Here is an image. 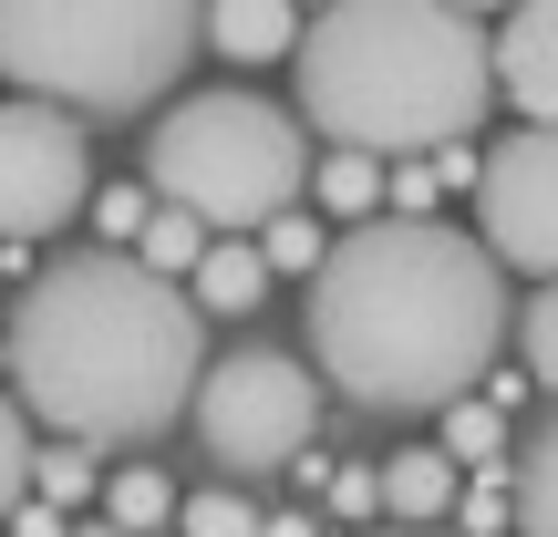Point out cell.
I'll return each mask as SVG.
<instances>
[{
    "label": "cell",
    "instance_id": "obj_1",
    "mask_svg": "<svg viewBox=\"0 0 558 537\" xmlns=\"http://www.w3.org/2000/svg\"><path fill=\"white\" fill-rule=\"evenodd\" d=\"M507 341V269L445 218H362L311 269V362L362 414H445Z\"/></svg>",
    "mask_w": 558,
    "mask_h": 537
},
{
    "label": "cell",
    "instance_id": "obj_2",
    "mask_svg": "<svg viewBox=\"0 0 558 537\" xmlns=\"http://www.w3.org/2000/svg\"><path fill=\"white\" fill-rule=\"evenodd\" d=\"M197 290L145 269L135 248L52 259L11 310V382L32 424L73 444H156L197 403Z\"/></svg>",
    "mask_w": 558,
    "mask_h": 537
},
{
    "label": "cell",
    "instance_id": "obj_3",
    "mask_svg": "<svg viewBox=\"0 0 558 537\" xmlns=\"http://www.w3.org/2000/svg\"><path fill=\"white\" fill-rule=\"evenodd\" d=\"M300 124L320 145L362 156H435L476 135L497 103V41L476 32L465 0H320L290 41Z\"/></svg>",
    "mask_w": 558,
    "mask_h": 537
},
{
    "label": "cell",
    "instance_id": "obj_4",
    "mask_svg": "<svg viewBox=\"0 0 558 537\" xmlns=\"http://www.w3.org/2000/svg\"><path fill=\"white\" fill-rule=\"evenodd\" d=\"M207 0H0V73L83 124L156 114L197 62Z\"/></svg>",
    "mask_w": 558,
    "mask_h": 537
},
{
    "label": "cell",
    "instance_id": "obj_5",
    "mask_svg": "<svg viewBox=\"0 0 558 537\" xmlns=\"http://www.w3.org/2000/svg\"><path fill=\"white\" fill-rule=\"evenodd\" d=\"M145 186L166 207H197L207 228H269L311 197V124L259 94H186L145 124Z\"/></svg>",
    "mask_w": 558,
    "mask_h": 537
},
{
    "label": "cell",
    "instance_id": "obj_6",
    "mask_svg": "<svg viewBox=\"0 0 558 537\" xmlns=\"http://www.w3.org/2000/svg\"><path fill=\"white\" fill-rule=\"evenodd\" d=\"M197 435L218 465H239V476H279L290 455H311L320 435V382L300 373L290 352H228L197 373Z\"/></svg>",
    "mask_w": 558,
    "mask_h": 537
},
{
    "label": "cell",
    "instance_id": "obj_7",
    "mask_svg": "<svg viewBox=\"0 0 558 537\" xmlns=\"http://www.w3.org/2000/svg\"><path fill=\"white\" fill-rule=\"evenodd\" d=\"M94 207V145H83V114L41 94L0 103V239H52L62 218Z\"/></svg>",
    "mask_w": 558,
    "mask_h": 537
},
{
    "label": "cell",
    "instance_id": "obj_8",
    "mask_svg": "<svg viewBox=\"0 0 558 537\" xmlns=\"http://www.w3.org/2000/svg\"><path fill=\"white\" fill-rule=\"evenodd\" d=\"M476 228L497 248V269L558 279V114L518 124L507 145H486L476 166Z\"/></svg>",
    "mask_w": 558,
    "mask_h": 537
},
{
    "label": "cell",
    "instance_id": "obj_9",
    "mask_svg": "<svg viewBox=\"0 0 558 537\" xmlns=\"http://www.w3.org/2000/svg\"><path fill=\"white\" fill-rule=\"evenodd\" d=\"M486 41H497V94L527 124H548L558 114V0H507V32Z\"/></svg>",
    "mask_w": 558,
    "mask_h": 537
},
{
    "label": "cell",
    "instance_id": "obj_10",
    "mask_svg": "<svg viewBox=\"0 0 558 537\" xmlns=\"http://www.w3.org/2000/svg\"><path fill=\"white\" fill-rule=\"evenodd\" d=\"M456 486H465V465L445 455V444H414V455L383 465V517L393 527H445L456 517Z\"/></svg>",
    "mask_w": 558,
    "mask_h": 537
},
{
    "label": "cell",
    "instance_id": "obj_11",
    "mask_svg": "<svg viewBox=\"0 0 558 537\" xmlns=\"http://www.w3.org/2000/svg\"><path fill=\"white\" fill-rule=\"evenodd\" d=\"M186 279H197V310L207 320H239V310H259V300H269V259H259V239H239V228H218Z\"/></svg>",
    "mask_w": 558,
    "mask_h": 537
},
{
    "label": "cell",
    "instance_id": "obj_12",
    "mask_svg": "<svg viewBox=\"0 0 558 537\" xmlns=\"http://www.w3.org/2000/svg\"><path fill=\"white\" fill-rule=\"evenodd\" d=\"M290 41H300V0H207V52L279 62Z\"/></svg>",
    "mask_w": 558,
    "mask_h": 537
},
{
    "label": "cell",
    "instance_id": "obj_13",
    "mask_svg": "<svg viewBox=\"0 0 558 537\" xmlns=\"http://www.w3.org/2000/svg\"><path fill=\"white\" fill-rule=\"evenodd\" d=\"M311 207L341 228H362L383 207V156H362V145H331V156H311Z\"/></svg>",
    "mask_w": 558,
    "mask_h": 537
},
{
    "label": "cell",
    "instance_id": "obj_14",
    "mask_svg": "<svg viewBox=\"0 0 558 537\" xmlns=\"http://www.w3.org/2000/svg\"><path fill=\"white\" fill-rule=\"evenodd\" d=\"M207 239H218V228H207L197 207H166V197H156V207H145V228H135V259H145V269H166V279H186Z\"/></svg>",
    "mask_w": 558,
    "mask_h": 537
},
{
    "label": "cell",
    "instance_id": "obj_15",
    "mask_svg": "<svg viewBox=\"0 0 558 537\" xmlns=\"http://www.w3.org/2000/svg\"><path fill=\"white\" fill-rule=\"evenodd\" d=\"M507 476H518V537H558V424L527 435V455Z\"/></svg>",
    "mask_w": 558,
    "mask_h": 537
},
{
    "label": "cell",
    "instance_id": "obj_16",
    "mask_svg": "<svg viewBox=\"0 0 558 537\" xmlns=\"http://www.w3.org/2000/svg\"><path fill=\"white\" fill-rule=\"evenodd\" d=\"M104 517H114L124 537H156L166 517H177V486H166L156 465H124V476L104 486Z\"/></svg>",
    "mask_w": 558,
    "mask_h": 537
},
{
    "label": "cell",
    "instance_id": "obj_17",
    "mask_svg": "<svg viewBox=\"0 0 558 537\" xmlns=\"http://www.w3.org/2000/svg\"><path fill=\"white\" fill-rule=\"evenodd\" d=\"M248 239H259L269 279H279V269H290V279H311V269H320V248H331V239H320V218H311V207H279V218H269V228H248Z\"/></svg>",
    "mask_w": 558,
    "mask_h": 537
},
{
    "label": "cell",
    "instance_id": "obj_18",
    "mask_svg": "<svg viewBox=\"0 0 558 537\" xmlns=\"http://www.w3.org/2000/svg\"><path fill=\"white\" fill-rule=\"evenodd\" d=\"M445 455L456 465H507V424H497V403H445Z\"/></svg>",
    "mask_w": 558,
    "mask_h": 537
},
{
    "label": "cell",
    "instance_id": "obj_19",
    "mask_svg": "<svg viewBox=\"0 0 558 537\" xmlns=\"http://www.w3.org/2000/svg\"><path fill=\"white\" fill-rule=\"evenodd\" d=\"M456 527H465V537H507V527H518V476L486 465L476 486H456Z\"/></svg>",
    "mask_w": 558,
    "mask_h": 537
},
{
    "label": "cell",
    "instance_id": "obj_20",
    "mask_svg": "<svg viewBox=\"0 0 558 537\" xmlns=\"http://www.w3.org/2000/svg\"><path fill=\"white\" fill-rule=\"evenodd\" d=\"M177 527L186 537H259V507L228 497V486H207V497H177Z\"/></svg>",
    "mask_w": 558,
    "mask_h": 537
},
{
    "label": "cell",
    "instance_id": "obj_21",
    "mask_svg": "<svg viewBox=\"0 0 558 537\" xmlns=\"http://www.w3.org/2000/svg\"><path fill=\"white\" fill-rule=\"evenodd\" d=\"M32 497V424H21V403L0 393V517Z\"/></svg>",
    "mask_w": 558,
    "mask_h": 537
},
{
    "label": "cell",
    "instance_id": "obj_22",
    "mask_svg": "<svg viewBox=\"0 0 558 537\" xmlns=\"http://www.w3.org/2000/svg\"><path fill=\"white\" fill-rule=\"evenodd\" d=\"M83 486H94V455H83V444H73V435H62V444H52V455H32V497H52V507H73V497H83Z\"/></svg>",
    "mask_w": 558,
    "mask_h": 537
},
{
    "label": "cell",
    "instance_id": "obj_23",
    "mask_svg": "<svg viewBox=\"0 0 558 537\" xmlns=\"http://www.w3.org/2000/svg\"><path fill=\"white\" fill-rule=\"evenodd\" d=\"M527 382H548V393H558V279L527 300Z\"/></svg>",
    "mask_w": 558,
    "mask_h": 537
},
{
    "label": "cell",
    "instance_id": "obj_24",
    "mask_svg": "<svg viewBox=\"0 0 558 537\" xmlns=\"http://www.w3.org/2000/svg\"><path fill=\"white\" fill-rule=\"evenodd\" d=\"M145 207H156L145 186H94V228H104V248H124V239H135V228H145Z\"/></svg>",
    "mask_w": 558,
    "mask_h": 537
},
{
    "label": "cell",
    "instance_id": "obj_25",
    "mask_svg": "<svg viewBox=\"0 0 558 537\" xmlns=\"http://www.w3.org/2000/svg\"><path fill=\"white\" fill-rule=\"evenodd\" d=\"M331 517H383V476L373 465H341L331 476Z\"/></svg>",
    "mask_w": 558,
    "mask_h": 537
},
{
    "label": "cell",
    "instance_id": "obj_26",
    "mask_svg": "<svg viewBox=\"0 0 558 537\" xmlns=\"http://www.w3.org/2000/svg\"><path fill=\"white\" fill-rule=\"evenodd\" d=\"M11 537H73V527H62L52 497H21V507H11Z\"/></svg>",
    "mask_w": 558,
    "mask_h": 537
},
{
    "label": "cell",
    "instance_id": "obj_27",
    "mask_svg": "<svg viewBox=\"0 0 558 537\" xmlns=\"http://www.w3.org/2000/svg\"><path fill=\"white\" fill-rule=\"evenodd\" d=\"M259 537H320V517H300V507H279V517H259Z\"/></svg>",
    "mask_w": 558,
    "mask_h": 537
},
{
    "label": "cell",
    "instance_id": "obj_28",
    "mask_svg": "<svg viewBox=\"0 0 558 537\" xmlns=\"http://www.w3.org/2000/svg\"><path fill=\"white\" fill-rule=\"evenodd\" d=\"M383 537H465V527H383Z\"/></svg>",
    "mask_w": 558,
    "mask_h": 537
},
{
    "label": "cell",
    "instance_id": "obj_29",
    "mask_svg": "<svg viewBox=\"0 0 558 537\" xmlns=\"http://www.w3.org/2000/svg\"><path fill=\"white\" fill-rule=\"evenodd\" d=\"M73 537H124V527H114V517H104V527H73Z\"/></svg>",
    "mask_w": 558,
    "mask_h": 537
},
{
    "label": "cell",
    "instance_id": "obj_30",
    "mask_svg": "<svg viewBox=\"0 0 558 537\" xmlns=\"http://www.w3.org/2000/svg\"><path fill=\"white\" fill-rule=\"evenodd\" d=\"M465 11H507V0H465Z\"/></svg>",
    "mask_w": 558,
    "mask_h": 537
}]
</instances>
